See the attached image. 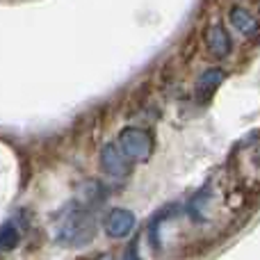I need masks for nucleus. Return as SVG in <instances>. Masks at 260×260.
<instances>
[{
    "label": "nucleus",
    "instance_id": "obj_2",
    "mask_svg": "<svg viewBox=\"0 0 260 260\" xmlns=\"http://www.w3.org/2000/svg\"><path fill=\"white\" fill-rule=\"evenodd\" d=\"M99 165H101V171L105 176H110V178H126L130 174V169H133V162L121 153L117 142H110L101 148Z\"/></svg>",
    "mask_w": 260,
    "mask_h": 260
},
{
    "label": "nucleus",
    "instance_id": "obj_5",
    "mask_svg": "<svg viewBox=\"0 0 260 260\" xmlns=\"http://www.w3.org/2000/svg\"><path fill=\"white\" fill-rule=\"evenodd\" d=\"M135 226H137V219H135V215L128 208H114V210L108 212V217H105V221H103L105 233L117 240L128 238L135 231Z\"/></svg>",
    "mask_w": 260,
    "mask_h": 260
},
{
    "label": "nucleus",
    "instance_id": "obj_7",
    "mask_svg": "<svg viewBox=\"0 0 260 260\" xmlns=\"http://www.w3.org/2000/svg\"><path fill=\"white\" fill-rule=\"evenodd\" d=\"M18 242H21V233L12 221L0 226V251H12Z\"/></svg>",
    "mask_w": 260,
    "mask_h": 260
},
{
    "label": "nucleus",
    "instance_id": "obj_3",
    "mask_svg": "<svg viewBox=\"0 0 260 260\" xmlns=\"http://www.w3.org/2000/svg\"><path fill=\"white\" fill-rule=\"evenodd\" d=\"M203 44L215 59H224L233 53V39H231L229 30L221 21L208 23L206 30H203Z\"/></svg>",
    "mask_w": 260,
    "mask_h": 260
},
{
    "label": "nucleus",
    "instance_id": "obj_6",
    "mask_svg": "<svg viewBox=\"0 0 260 260\" xmlns=\"http://www.w3.org/2000/svg\"><path fill=\"white\" fill-rule=\"evenodd\" d=\"M229 21H231V25H233V30H238L240 35L247 37V39L260 37V18L251 9L242 7V5H233V7L229 9Z\"/></svg>",
    "mask_w": 260,
    "mask_h": 260
},
{
    "label": "nucleus",
    "instance_id": "obj_4",
    "mask_svg": "<svg viewBox=\"0 0 260 260\" xmlns=\"http://www.w3.org/2000/svg\"><path fill=\"white\" fill-rule=\"evenodd\" d=\"M224 80H226V71L219 67H210L199 73L197 82H194V99H197V103L201 105L210 103L212 96L217 94V89L224 85Z\"/></svg>",
    "mask_w": 260,
    "mask_h": 260
},
{
    "label": "nucleus",
    "instance_id": "obj_9",
    "mask_svg": "<svg viewBox=\"0 0 260 260\" xmlns=\"http://www.w3.org/2000/svg\"><path fill=\"white\" fill-rule=\"evenodd\" d=\"M99 260H114L112 256H103V258H99Z\"/></svg>",
    "mask_w": 260,
    "mask_h": 260
},
{
    "label": "nucleus",
    "instance_id": "obj_1",
    "mask_svg": "<svg viewBox=\"0 0 260 260\" xmlns=\"http://www.w3.org/2000/svg\"><path fill=\"white\" fill-rule=\"evenodd\" d=\"M117 146L121 148V153L130 162L144 165V162H148L153 157V153H155V139H153L151 130H146L142 126H126L119 133Z\"/></svg>",
    "mask_w": 260,
    "mask_h": 260
},
{
    "label": "nucleus",
    "instance_id": "obj_8",
    "mask_svg": "<svg viewBox=\"0 0 260 260\" xmlns=\"http://www.w3.org/2000/svg\"><path fill=\"white\" fill-rule=\"evenodd\" d=\"M139 244H137V240H133V242L126 247V251H123V258L121 260H139Z\"/></svg>",
    "mask_w": 260,
    "mask_h": 260
}]
</instances>
